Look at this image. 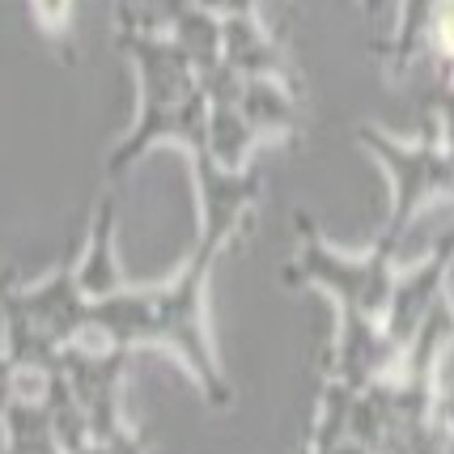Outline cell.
<instances>
[{
	"mask_svg": "<svg viewBox=\"0 0 454 454\" xmlns=\"http://www.w3.org/2000/svg\"><path fill=\"white\" fill-rule=\"evenodd\" d=\"M437 39H442V47L454 56V0H442V4H437Z\"/></svg>",
	"mask_w": 454,
	"mask_h": 454,
	"instance_id": "6da1fadb",
	"label": "cell"
}]
</instances>
